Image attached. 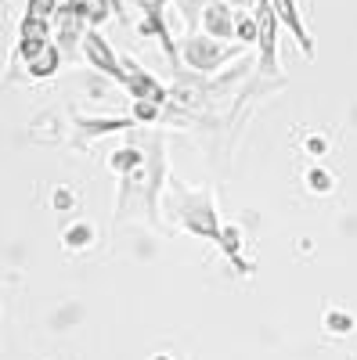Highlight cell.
Returning <instances> with one entry per match:
<instances>
[{
	"mask_svg": "<svg viewBox=\"0 0 357 360\" xmlns=\"http://www.w3.org/2000/svg\"><path fill=\"white\" fill-rule=\"evenodd\" d=\"M83 62H91L98 72H105V76L115 79V83H127L123 58L108 47V40L98 33V29H87V37H83Z\"/></svg>",
	"mask_w": 357,
	"mask_h": 360,
	"instance_id": "277c9868",
	"label": "cell"
},
{
	"mask_svg": "<svg viewBox=\"0 0 357 360\" xmlns=\"http://www.w3.org/2000/svg\"><path fill=\"white\" fill-rule=\"evenodd\" d=\"M94 238H98L94 224L80 220V224H69V227L62 231V245H65L69 252H83V249H91V245H94Z\"/></svg>",
	"mask_w": 357,
	"mask_h": 360,
	"instance_id": "5bb4252c",
	"label": "cell"
},
{
	"mask_svg": "<svg viewBox=\"0 0 357 360\" xmlns=\"http://www.w3.org/2000/svg\"><path fill=\"white\" fill-rule=\"evenodd\" d=\"M76 8H80V15L87 18V25H101L105 18H108V8H112V0H76Z\"/></svg>",
	"mask_w": 357,
	"mask_h": 360,
	"instance_id": "2e32d148",
	"label": "cell"
},
{
	"mask_svg": "<svg viewBox=\"0 0 357 360\" xmlns=\"http://www.w3.org/2000/svg\"><path fill=\"white\" fill-rule=\"evenodd\" d=\"M271 8H275L278 22H282V25L289 29V33L296 37V44H300V51H303L307 58H314V40H311V33H307V25H303L300 4H296V0H271Z\"/></svg>",
	"mask_w": 357,
	"mask_h": 360,
	"instance_id": "9c48e42d",
	"label": "cell"
},
{
	"mask_svg": "<svg viewBox=\"0 0 357 360\" xmlns=\"http://www.w3.org/2000/svg\"><path fill=\"white\" fill-rule=\"evenodd\" d=\"M123 65H127V90H130V98L134 101H156V105H166V86L156 79V76H148L137 62H130V58H123Z\"/></svg>",
	"mask_w": 357,
	"mask_h": 360,
	"instance_id": "ba28073f",
	"label": "cell"
},
{
	"mask_svg": "<svg viewBox=\"0 0 357 360\" xmlns=\"http://www.w3.org/2000/svg\"><path fill=\"white\" fill-rule=\"evenodd\" d=\"M177 47H181V62H188L195 72H213L227 62V58H234L231 47H224L220 40L206 37V33H188Z\"/></svg>",
	"mask_w": 357,
	"mask_h": 360,
	"instance_id": "7a4b0ae2",
	"label": "cell"
},
{
	"mask_svg": "<svg viewBox=\"0 0 357 360\" xmlns=\"http://www.w3.org/2000/svg\"><path fill=\"white\" fill-rule=\"evenodd\" d=\"M62 47H58V44H47L37 58H33V62H25V72L29 76H33V79H51L58 69H62Z\"/></svg>",
	"mask_w": 357,
	"mask_h": 360,
	"instance_id": "8fae6325",
	"label": "cell"
},
{
	"mask_svg": "<svg viewBox=\"0 0 357 360\" xmlns=\"http://www.w3.org/2000/svg\"><path fill=\"white\" fill-rule=\"evenodd\" d=\"M227 4H234V8H249V4H256V0H227Z\"/></svg>",
	"mask_w": 357,
	"mask_h": 360,
	"instance_id": "cb8c5ba5",
	"label": "cell"
},
{
	"mask_svg": "<svg viewBox=\"0 0 357 360\" xmlns=\"http://www.w3.org/2000/svg\"><path fill=\"white\" fill-rule=\"evenodd\" d=\"M112 15H115L119 22H127V11H123V0H112Z\"/></svg>",
	"mask_w": 357,
	"mask_h": 360,
	"instance_id": "603a6c76",
	"label": "cell"
},
{
	"mask_svg": "<svg viewBox=\"0 0 357 360\" xmlns=\"http://www.w3.org/2000/svg\"><path fill=\"white\" fill-rule=\"evenodd\" d=\"M76 127L83 130L87 141H94V137H105V134H115V130L137 127V119H134V115H115V119H87V115H80Z\"/></svg>",
	"mask_w": 357,
	"mask_h": 360,
	"instance_id": "30bf717a",
	"label": "cell"
},
{
	"mask_svg": "<svg viewBox=\"0 0 357 360\" xmlns=\"http://www.w3.org/2000/svg\"><path fill=\"white\" fill-rule=\"evenodd\" d=\"M62 4H65V0H25V11H22V15L54 22V15H58V8H62Z\"/></svg>",
	"mask_w": 357,
	"mask_h": 360,
	"instance_id": "e0dca14e",
	"label": "cell"
},
{
	"mask_svg": "<svg viewBox=\"0 0 357 360\" xmlns=\"http://www.w3.org/2000/svg\"><path fill=\"white\" fill-rule=\"evenodd\" d=\"M307 152L311 155H325L329 148H325V137H307Z\"/></svg>",
	"mask_w": 357,
	"mask_h": 360,
	"instance_id": "7402d4cb",
	"label": "cell"
},
{
	"mask_svg": "<svg viewBox=\"0 0 357 360\" xmlns=\"http://www.w3.org/2000/svg\"><path fill=\"white\" fill-rule=\"evenodd\" d=\"M51 44V22L47 18H33V15H22L18 22V47L11 54V62H33V58Z\"/></svg>",
	"mask_w": 357,
	"mask_h": 360,
	"instance_id": "5b68a950",
	"label": "cell"
},
{
	"mask_svg": "<svg viewBox=\"0 0 357 360\" xmlns=\"http://www.w3.org/2000/svg\"><path fill=\"white\" fill-rule=\"evenodd\" d=\"M256 18H260V37H256V47H260V72L263 76H278V15L271 8V0H260L256 4Z\"/></svg>",
	"mask_w": 357,
	"mask_h": 360,
	"instance_id": "3957f363",
	"label": "cell"
},
{
	"mask_svg": "<svg viewBox=\"0 0 357 360\" xmlns=\"http://www.w3.org/2000/svg\"><path fill=\"white\" fill-rule=\"evenodd\" d=\"M321 328H325V335H332V339H346L353 328H357V317L350 310H339V307H329L321 317Z\"/></svg>",
	"mask_w": 357,
	"mask_h": 360,
	"instance_id": "4fadbf2b",
	"label": "cell"
},
{
	"mask_svg": "<svg viewBox=\"0 0 357 360\" xmlns=\"http://www.w3.org/2000/svg\"><path fill=\"white\" fill-rule=\"evenodd\" d=\"M51 202H54L58 213H65V209H73V202H76V198H73V191H69V188H54V198H51Z\"/></svg>",
	"mask_w": 357,
	"mask_h": 360,
	"instance_id": "44dd1931",
	"label": "cell"
},
{
	"mask_svg": "<svg viewBox=\"0 0 357 360\" xmlns=\"http://www.w3.org/2000/svg\"><path fill=\"white\" fill-rule=\"evenodd\" d=\"M141 166H144V152H141V148H134V144L115 148V152L108 155V169H115V173H119V180L130 176V173H137Z\"/></svg>",
	"mask_w": 357,
	"mask_h": 360,
	"instance_id": "7c38bea8",
	"label": "cell"
},
{
	"mask_svg": "<svg viewBox=\"0 0 357 360\" xmlns=\"http://www.w3.org/2000/svg\"><path fill=\"white\" fill-rule=\"evenodd\" d=\"M54 22H58V47H62V54L76 58L80 47H83V37H87V18L80 15L76 0H65V4L58 8Z\"/></svg>",
	"mask_w": 357,
	"mask_h": 360,
	"instance_id": "8992f818",
	"label": "cell"
},
{
	"mask_svg": "<svg viewBox=\"0 0 357 360\" xmlns=\"http://www.w3.org/2000/svg\"><path fill=\"white\" fill-rule=\"evenodd\" d=\"M260 37V18H256V8L253 11H238V22H234V40L253 47V40Z\"/></svg>",
	"mask_w": 357,
	"mask_h": 360,
	"instance_id": "9a60e30c",
	"label": "cell"
},
{
	"mask_svg": "<svg viewBox=\"0 0 357 360\" xmlns=\"http://www.w3.org/2000/svg\"><path fill=\"white\" fill-rule=\"evenodd\" d=\"M152 360H173V356H170V353H156Z\"/></svg>",
	"mask_w": 357,
	"mask_h": 360,
	"instance_id": "d4e9b609",
	"label": "cell"
},
{
	"mask_svg": "<svg viewBox=\"0 0 357 360\" xmlns=\"http://www.w3.org/2000/svg\"><path fill=\"white\" fill-rule=\"evenodd\" d=\"M210 4V0H177V11L184 15V25H188V33H195V22L202 18V8Z\"/></svg>",
	"mask_w": 357,
	"mask_h": 360,
	"instance_id": "ac0fdd59",
	"label": "cell"
},
{
	"mask_svg": "<svg viewBox=\"0 0 357 360\" xmlns=\"http://www.w3.org/2000/svg\"><path fill=\"white\" fill-rule=\"evenodd\" d=\"M170 198H166V217L170 224L177 227H184L188 234L195 238H206V242H213L217 249H224V224L217 217V202H213V191H206V188H188L181 184L177 176H170Z\"/></svg>",
	"mask_w": 357,
	"mask_h": 360,
	"instance_id": "6da1fadb",
	"label": "cell"
},
{
	"mask_svg": "<svg viewBox=\"0 0 357 360\" xmlns=\"http://www.w3.org/2000/svg\"><path fill=\"white\" fill-rule=\"evenodd\" d=\"M134 119H137V123H156V119H159V105L156 101H134Z\"/></svg>",
	"mask_w": 357,
	"mask_h": 360,
	"instance_id": "ffe728a7",
	"label": "cell"
},
{
	"mask_svg": "<svg viewBox=\"0 0 357 360\" xmlns=\"http://www.w3.org/2000/svg\"><path fill=\"white\" fill-rule=\"evenodd\" d=\"M307 188L318 191V195L332 191V173H329V169H321V166H314V169L307 173Z\"/></svg>",
	"mask_w": 357,
	"mask_h": 360,
	"instance_id": "d6986e66",
	"label": "cell"
},
{
	"mask_svg": "<svg viewBox=\"0 0 357 360\" xmlns=\"http://www.w3.org/2000/svg\"><path fill=\"white\" fill-rule=\"evenodd\" d=\"M234 4H227V0H210V4L202 8V18H199V29L206 37H213V40H231L234 37Z\"/></svg>",
	"mask_w": 357,
	"mask_h": 360,
	"instance_id": "52a82bcc",
	"label": "cell"
}]
</instances>
